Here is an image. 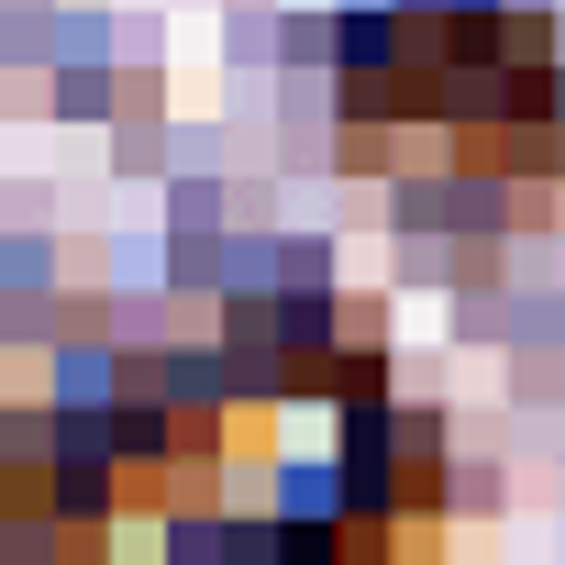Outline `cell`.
<instances>
[{
	"instance_id": "1",
	"label": "cell",
	"mask_w": 565,
	"mask_h": 565,
	"mask_svg": "<svg viewBox=\"0 0 565 565\" xmlns=\"http://www.w3.org/2000/svg\"><path fill=\"white\" fill-rule=\"evenodd\" d=\"M399 122H444V167L477 178L565 167L554 45L532 23H377L344 56V156L366 167L377 145H399Z\"/></svg>"
}]
</instances>
